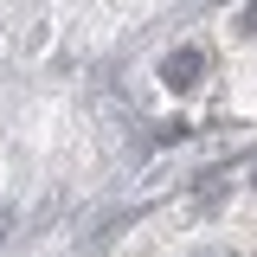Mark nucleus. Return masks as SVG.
Masks as SVG:
<instances>
[{
	"label": "nucleus",
	"mask_w": 257,
	"mask_h": 257,
	"mask_svg": "<svg viewBox=\"0 0 257 257\" xmlns=\"http://www.w3.org/2000/svg\"><path fill=\"white\" fill-rule=\"evenodd\" d=\"M199 257H231V251H199Z\"/></svg>",
	"instance_id": "nucleus-3"
},
{
	"label": "nucleus",
	"mask_w": 257,
	"mask_h": 257,
	"mask_svg": "<svg viewBox=\"0 0 257 257\" xmlns=\"http://www.w3.org/2000/svg\"><path fill=\"white\" fill-rule=\"evenodd\" d=\"M238 26H244V32H257V0L244 7V20H238Z\"/></svg>",
	"instance_id": "nucleus-2"
},
{
	"label": "nucleus",
	"mask_w": 257,
	"mask_h": 257,
	"mask_svg": "<svg viewBox=\"0 0 257 257\" xmlns=\"http://www.w3.org/2000/svg\"><path fill=\"white\" fill-rule=\"evenodd\" d=\"M199 77H206V52L199 45H180V52L161 58V84L167 90H199Z\"/></svg>",
	"instance_id": "nucleus-1"
}]
</instances>
